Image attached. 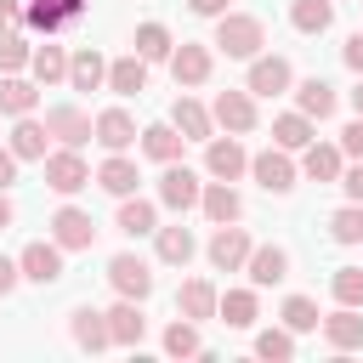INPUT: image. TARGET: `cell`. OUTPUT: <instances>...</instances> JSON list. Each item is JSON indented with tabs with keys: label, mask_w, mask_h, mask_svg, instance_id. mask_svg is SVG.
<instances>
[{
	"label": "cell",
	"mask_w": 363,
	"mask_h": 363,
	"mask_svg": "<svg viewBox=\"0 0 363 363\" xmlns=\"http://www.w3.org/2000/svg\"><path fill=\"white\" fill-rule=\"evenodd\" d=\"M11 221H17V204H11V193H6V187H0V233H6V227H11Z\"/></svg>",
	"instance_id": "51"
},
{
	"label": "cell",
	"mask_w": 363,
	"mask_h": 363,
	"mask_svg": "<svg viewBox=\"0 0 363 363\" xmlns=\"http://www.w3.org/2000/svg\"><path fill=\"white\" fill-rule=\"evenodd\" d=\"M113 227L125 233V238H147V233H159V204L153 199H119V216H113Z\"/></svg>",
	"instance_id": "24"
},
{
	"label": "cell",
	"mask_w": 363,
	"mask_h": 363,
	"mask_svg": "<svg viewBox=\"0 0 363 363\" xmlns=\"http://www.w3.org/2000/svg\"><path fill=\"white\" fill-rule=\"evenodd\" d=\"M6 142H11L17 159H45V153H51V130H45V119H34V113H23Z\"/></svg>",
	"instance_id": "29"
},
{
	"label": "cell",
	"mask_w": 363,
	"mask_h": 363,
	"mask_svg": "<svg viewBox=\"0 0 363 363\" xmlns=\"http://www.w3.org/2000/svg\"><path fill=\"white\" fill-rule=\"evenodd\" d=\"M255 357L289 363V357H295V329H261V335H255Z\"/></svg>",
	"instance_id": "41"
},
{
	"label": "cell",
	"mask_w": 363,
	"mask_h": 363,
	"mask_svg": "<svg viewBox=\"0 0 363 363\" xmlns=\"http://www.w3.org/2000/svg\"><path fill=\"white\" fill-rule=\"evenodd\" d=\"M221 57H238V62H250V57H261V45H267V23L261 17H250V11H221L216 17V40H210Z\"/></svg>",
	"instance_id": "1"
},
{
	"label": "cell",
	"mask_w": 363,
	"mask_h": 363,
	"mask_svg": "<svg viewBox=\"0 0 363 363\" xmlns=\"http://www.w3.org/2000/svg\"><path fill=\"white\" fill-rule=\"evenodd\" d=\"M199 210H204L216 227H227V221H238V216H244V199H238V187H233V182H204Z\"/></svg>",
	"instance_id": "31"
},
{
	"label": "cell",
	"mask_w": 363,
	"mask_h": 363,
	"mask_svg": "<svg viewBox=\"0 0 363 363\" xmlns=\"http://www.w3.org/2000/svg\"><path fill=\"white\" fill-rule=\"evenodd\" d=\"M340 170H346V153H340V142H306L301 147V176L306 182H318V187H340Z\"/></svg>",
	"instance_id": "14"
},
{
	"label": "cell",
	"mask_w": 363,
	"mask_h": 363,
	"mask_svg": "<svg viewBox=\"0 0 363 363\" xmlns=\"http://www.w3.org/2000/svg\"><path fill=\"white\" fill-rule=\"evenodd\" d=\"M28 74H34L40 85H68V51L57 45V34H45V45H34Z\"/></svg>",
	"instance_id": "26"
},
{
	"label": "cell",
	"mask_w": 363,
	"mask_h": 363,
	"mask_svg": "<svg viewBox=\"0 0 363 363\" xmlns=\"http://www.w3.org/2000/svg\"><path fill=\"white\" fill-rule=\"evenodd\" d=\"M250 96H284L289 85H295V68H289V57H250Z\"/></svg>",
	"instance_id": "12"
},
{
	"label": "cell",
	"mask_w": 363,
	"mask_h": 363,
	"mask_svg": "<svg viewBox=\"0 0 363 363\" xmlns=\"http://www.w3.org/2000/svg\"><path fill=\"white\" fill-rule=\"evenodd\" d=\"M340 187H346V199H352V204H363V159L340 170Z\"/></svg>",
	"instance_id": "45"
},
{
	"label": "cell",
	"mask_w": 363,
	"mask_h": 363,
	"mask_svg": "<svg viewBox=\"0 0 363 363\" xmlns=\"http://www.w3.org/2000/svg\"><path fill=\"white\" fill-rule=\"evenodd\" d=\"M199 199H204V182H199V170H187L182 159L159 170V204H164V210H176V216H187V210H193Z\"/></svg>",
	"instance_id": "5"
},
{
	"label": "cell",
	"mask_w": 363,
	"mask_h": 363,
	"mask_svg": "<svg viewBox=\"0 0 363 363\" xmlns=\"http://www.w3.org/2000/svg\"><path fill=\"white\" fill-rule=\"evenodd\" d=\"M40 164H45V187H51V193H62V199H74L79 187H91V182H96L79 147H51Z\"/></svg>",
	"instance_id": "2"
},
{
	"label": "cell",
	"mask_w": 363,
	"mask_h": 363,
	"mask_svg": "<svg viewBox=\"0 0 363 363\" xmlns=\"http://www.w3.org/2000/svg\"><path fill=\"white\" fill-rule=\"evenodd\" d=\"M210 68H216V51H210V45H199V40H182V45L170 51V74H176V85H182V91L204 85V79H210Z\"/></svg>",
	"instance_id": "11"
},
{
	"label": "cell",
	"mask_w": 363,
	"mask_h": 363,
	"mask_svg": "<svg viewBox=\"0 0 363 363\" xmlns=\"http://www.w3.org/2000/svg\"><path fill=\"white\" fill-rule=\"evenodd\" d=\"M17 164H23V159H17V153H11V142H6V147H0V187H11V182H17Z\"/></svg>",
	"instance_id": "49"
},
{
	"label": "cell",
	"mask_w": 363,
	"mask_h": 363,
	"mask_svg": "<svg viewBox=\"0 0 363 363\" xmlns=\"http://www.w3.org/2000/svg\"><path fill=\"white\" fill-rule=\"evenodd\" d=\"M250 250H255V238H250L238 221L216 227V233H210V244H204V255H210V267H216V272H244Z\"/></svg>",
	"instance_id": "6"
},
{
	"label": "cell",
	"mask_w": 363,
	"mask_h": 363,
	"mask_svg": "<svg viewBox=\"0 0 363 363\" xmlns=\"http://www.w3.org/2000/svg\"><path fill=\"white\" fill-rule=\"evenodd\" d=\"M102 85H108V57L91 51V45L74 51L68 57V91H102Z\"/></svg>",
	"instance_id": "27"
},
{
	"label": "cell",
	"mask_w": 363,
	"mask_h": 363,
	"mask_svg": "<svg viewBox=\"0 0 363 363\" xmlns=\"http://www.w3.org/2000/svg\"><path fill=\"white\" fill-rule=\"evenodd\" d=\"M187 11H193V17H221V11H233V6H227V0H187Z\"/></svg>",
	"instance_id": "50"
},
{
	"label": "cell",
	"mask_w": 363,
	"mask_h": 363,
	"mask_svg": "<svg viewBox=\"0 0 363 363\" xmlns=\"http://www.w3.org/2000/svg\"><path fill=\"white\" fill-rule=\"evenodd\" d=\"M216 318H221L227 329H250V323L261 318V301H255V284H250V289H227V295H221V306H216Z\"/></svg>",
	"instance_id": "35"
},
{
	"label": "cell",
	"mask_w": 363,
	"mask_h": 363,
	"mask_svg": "<svg viewBox=\"0 0 363 363\" xmlns=\"http://www.w3.org/2000/svg\"><path fill=\"white\" fill-rule=\"evenodd\" d=\"M40 108V79L28 74H0V113L6 119H23V113H34Z\"/></svg>",
	"instance_id": "21"
},
{
	"label": "cell",
	"mask_w": 363,
	"mask_h": 363,
	"mask_svg": "<svg viewBox=\"0 0 363 363\" xmlns=\"http://www.w3.org/2000/svg\"><path fill=\"white\" fill-rule=\"evenodd\" d=\"M51 238H57L62 250H91V244H96V221H91V210L62 204V210L51 216Z\"/></svg>",
	"instance_id": "15"
},
{
	"label": "cell",
	"mask_w": 363,
	"mask_h": 363,
	"mask_svg": "<svg viewBox=\"0 0 363 363\" xmlns=\"http://www.w3.org/2000/svg\"><path fill=\"white\" fill-rule=\"evenodd\" d=\"M318 329H323V340H329L335 352H363V312H357V306H335Z\"/></svg>",
	"instance_id": "19"
},
{
	"label": "cell",
	"mask_w": 363,
	"mask_h": 363,
	"mask_svg": "<svg viewBox=\"0 0 363 363\" xmlns=\"http://www.w3.org/2000/svg\"><path fill=\"white\" fill-rule=\"evenodd\" d=\"M108 284H113V295H125V301H147V295H153V267L125 250V255L108 261Z\"/></svg>",
	"instance_id": "9"
},
{
	"label": "cell",
	"mask_w": 363,
	"mask_h": 363,
	"mask_svg": "<svg viewBox=\"0 0 363 363\" xmlns=\"http://www.w3.org/2000/svg\"><path fill=\"white\" fill-rule=\"evenodd\" d=\"M153 250H159V261H164V267H187V261L199 255V238L176 221V227H159V233H153Z\"/></svg>",
	"instance_id": "33"
},
{
	"label": "cell",
	"mask_w": 363,
	"mask_h": 363,
	"mask_svg": "<svg viewBox=\"0 0 363 363\" xmlns=\"http://www.w3.org/2000/svg\"><path fill=\"white\" fill-rule=\"evenodd\" d=\"M62 255H68V250H62L57 238H34V244H23V250H17V267H23V278H28V284H40V289H45V284H57V278H62Z\"/></svg>",
	"instance_id": "7"
},
{
	"label": "cell",
	"mask_w": 363,
	"mask_h": 363,
	"mask_svg": "<svg viewBox=\"0 0 363 363\" xmlns=\"http://www.w3.org/2000/svg\"><path fill=\"white\" fill-rule=\"evenodd\" d=\"M329 238H335V244H363V204L346 199V204L329 216Z\"/></svg>",
	"instance_id": "40"
},
{
	"label": "cell",
	"mask_w": 363,
	"mask_h": 363,
	"mask_svg": "<svg viewBox=\"0 0 363 363\" xmlns=\"http://www.w3.org/2000/svg\"><path fill=\"white\" fill-rule=\"evenodd\" d=\"M250 176H255V187L261 193H289L295 187V176H301V164L289 159V147H261V153H250Z\"/></svg>",
	"instance_id": "4"
},
{
	"label": "cell",
	"mask_w": 363,
	"mask_h": 363,
	"mask_svg": "<svg viewBox=\"0 0 363 363\" xmlns=\"http://www.w3.org/2000/svg\"><path fill=\"white\" fill-rule=\"evenodd\" d=\"M170 125H176V130H182L187 142H210V136H216V113H210L204 102H193L187 91H182V96L170 102Z\"/></svg>",
	"instance_id": "18"
},
{
	"label": "cell",
	"mask_w": 363,
	"mask_h": 363,
	"mask_svg": "<svg viewBox=\"0 0 363 363\" xmlns=\"http://www.w3.org/2000/svg\"><path fill=\"white\" fill-rule=\"evenodd\" d=\"M17 284H23V267H17V255H0V301H6Z\"/></svg>",
	"instance_id": "47"
},
{
	"label": "cell",
	"mask_w": 363,
	"mask_h": 363,
	"mask_svg": "<svg viewBox=\"0 0 363 363\" xmlns=\"http://www.w3.org/2000/svg\"><path fill=\"white\" fill-rule=\"evenodd\" d=\"M136 182H142V170H136L125 153H108V159L96 164V187H102V193H113V199H130V193H136Z\"/></svg>",
	"instance_id": "30"
},
{
	"label": "cell",
	"mask_w": 363,
	"mask_h": 363,
	"mask_svg": "<svg viewBox=\"0 0 363 363\" xmlns=\"http://www.w3.org/2000/svg\"><path fill=\"white\" fill-rule=\"evenodd\" d=\"M130 45H136V57H147V62H170V51H176V40H170L164 23H142Z\"/></svg>",
	"instance_id": "37"
},
{
	"label": "cell",
	"mask_w": 363,
	"mask_h": 363,
	"mask_svg": "<svg viewBox=\"0 0 363 363\" xmlns=\"http://www.w3.org/2000/svg\"><path fill=\"white\" fill-rule=\"evenodd\" d=\"M340 153H346V159H363V113L340 130Z\"/></svg>",
	"instance_id": "44"
},
{
	"label": "cell",
	"mask_w": 363,
	"mask_h": 363,
	"mask_svg": "<svg viewBox=\"0 0 363 363\" xmlns=\"http://www.w3.org/2000/svg\"><path fill=\"white\" fill-rule=\"evenodd\" d=\"M329 289H335V306H363V267H335Z\"/></svg>",
	"instance_id": "42"
},
{
	"label": "cell",
	"mask_w": 363,
	"mask_h": 363,
	"mask_svg": "<svg viewBox=\"0 0 363 363\" xmlns=\"http://www.w3.org/2000/svg\"><path fill=\"white\" fill-rule=\"evenodd\" d=\"M204 170H210L216 182H238V176L250 170L244 142H238V136H210V142H204Z\"/></svg>",
	"instance_id": "13"
},
{
	"label": "cell",
	"mask_w": 363,
	"mask_h": 363,
	"mask_svg": "<svg viewBox=\"0 0 363 363\" xmlns=\"http://www.w3.org/2000/svg\"><path fill=\"white\" fill-rule=\"evenodd\" d=\"M278 318H284V329H295V335H306V329H318V323H323V312H318V301H312V295H289V301L278 306Z\"/></svg>",
	"instance_id": "39"
},
{
	"label": "cell",
	"mask_w": 363,
	"mask_h": 363,
	"mask_svg": "<svg viewBox=\"0 0 363 363\" xmlns=\"http://www.w3.org/2000/svg\"><path fill=\"white\" fill-rule=\"evenodd\" d=\"M68 335H74L79 352H108V346H113L108 312H96V306H74V312H68Z\"/></svg>",
	"instance_id": "17"
},
{
	"label": "cell",
	"mask_w": 363,
	"mask_h": 363,
	"mask_svg": "<svg viewBox=\"0 0 363 363\" xmlns=\"http://www.w3.org/2000/svg\"><path fill=\"white\" fill-rule=\"evenodd\" d=\"M108 335H113V346H136L142 335H147V318H142V301H113L108 306Z\"/></svg>",
	"instance_id": "25"
},
{
	"label": "cell",
	"mask_w": 363,
	"mask_h": 363,
	"mask_svg": "<svg viewBox=\"0 0 363 363\" xmlns=\"http://www.w3.org/2000/svg\"><path fill=\"white\" fill-rule=\"evenodd\" d=\"M164 352H170V357H204V340H199V323L176 312V323L164 329Z\"/></svg>",
	"instance_id": "38"
},
{
	"label": "cell",
	"mask_w": 363,
	"mask_h": 363,
	"mask_svg": "<svg viewBox=\"0 0 363 363\" xmlns=\"http://www.w3.org/2000/svg\"><path fill=\"white\" fill-rule=\"evenodd\" d=\"M45 130H51L57 147H85V142H96V119H91L79 102H57V108H45Z\"/></svg>",
	"instance_id": "3"
},
{
	"label": "cell",
	"mask_w": 363,
	"mask_h": 363,
	"mask_svg": "<svg viewBox=\"0 0 363 363\" xmlns=\"http://www.w3.org/2000/svg\"><path fill=\"white\" fill-rule=\"evenodd\" d=\"M210 113H216V130L250 136V130H255V96H250V85H244V91H216Z\"/></svg>",
	"instance_id": "8"
},
{
	"label": "cell",
	"mask_w": 363,
	"mask_h": 363,
	"mask_svg": "<svg viewBox=\"0 0 363 363\" xmlns=\"http://www.w3.org/2000/svg\"><path fill=\"white\" fill-rule=\"evenodd\" d=\"M216 306H221V289H216L210 278H187V284L176 289V312H182V318H193V323L216 318Z\"/></svg>",
	"instance_id": "20"
},
{
	"label": "cell",
	"mask_w": 363,
	"mask_h": 363,
	"mask_svg": "<svg viewBox=\"0 0 363 363\" xmlns=\"http://www.w3.org/2000/svg\"><path fill=\"white\" fill-rule=\"evenodd\" d=\"M335 23V0H289V28L295 34H323Z\"/></svg>",
	"instance_id": "36"
},
{
	"label": "cell",
	"mask_w": 363,
	"mask_h": 363,
	"mask_svg": "<svg viewBox=\"0 0 363 363\" xmlns=\"http://www.w3.org/2000/svg\"><path fill=\"white\" fill-rule=\"evenodd\" d=\"M272 142L289 147V153H301L306 142H318V119H306L301 108H295V113H278V119H272Z\"/></svg>",
	"instance_id": "34"
},
{
	"label": "cell",
	"mask_w": 363,
	"mask_h": 363,
	"mask_svg": "<svg viewBox=\"0 0 363 363\" xmlns=\"http://www.w3.org/2000/svg\"><path fill=\"white\" fill-rule=\"evenodd\" d=\"M28 57H34V45L11 28V34H0V74H17V68H28Z\"/></svg>",
	"instance_id": "43"
},
{
	"label": "cell",
	"mask_w": 363,
	"mask_h": 363,
	"mask_svg": "<svg viewBox=\"0 0 363 363\" xmlns=\"http://www.w3.org/2000/svg\"><path fill=\"white\" fill-rule=\"evenodd\" d=\"M244 278H250L255 289L284 284V278H289V250H284V244H255L250 261H244Z\"/></svg>",
	"instance_id": "16"
},
{
	"label": "cell",
	"mask_w": 363,
	"mask_h": 363,
	"mask_svg": "<svg viewBox=\"0 0 363 363\" xmlns=\"http://www.w3.org/2000/svg\"><path fill=\"white\" fill-rule=\"evenodd\" d=\"M11 28H23V6L17 0H0V34H11Z\"/></svg>",
	"instance_id": "48"
},
{
	"label": "cell",
	"mask_w": 363,
	"mask_h": 363,
	"mask_svg": "<svg viewBox=\"0 0 363 363\" xmlns=\"http://www.w3.org/2000/svg\"><path fill=\"white\" fill-rule=\"evenodd\" d=\"M108 91L113 96H142L147 91V57H136V51L130 57H113L108 62Z\"/></svg>",
	"instance_id": "28"
},
{
	"label": "cell",
	"mask_w": 363,
	"mask_h": 363,
	"mask_svg": "<svg viewBox=\"0 0 363 363\" xmlns=\"http://www.w3.org/2000/svg\"><path fill=\"white\" fill-rule=\"evenodd\" d=\"M85 6H91V0H28V6H23V23H28L34 34H62L68 23L85 17Z\"/></svg>",
	"instance_id": "10"
},
{
	"label": "cell",
	"mask_w": 363,
	"mask_h": 363,
	"mask_svg": "<svg viewBox=\"0 0 363 363\" xmlns=\"http://www.w3.org/2000/svg\"><path fill=\"white\" fill-rule=\"evenodd\" d=\"M96 142H102L108 153H125L130 142H142V130H136V119H130L125 108H102V113H96Z\"/></svg>",
	"instance_id": "22"
},
{
	"label": "cell",
	"mask_w": 363,
	"mask_h": 363,
	"mask_svg": "<svg viewBox=\"0 0 363 363\" xmlns=\"http://www.w3.org/2000/svg\"><path fill=\"white\" fill-rule=\"evenodd\" d=\"M182 142H187V136H182L170 119H159V125H142V142H136V147H142L153 164H176V159H182Z\"/></svg>",
	"instance_id": "23"
},
{
	"label": "cell",
	"mask_w": 363,
	"mask_h": 363,
	"mask_svg": "<svg viewBox=\"0 0 363 363\" xmlns=\"http://www.w3.org/2000/svg\"><path fill=\"white\" fill-rule=\"evenodd\" d=\"M352 108L363 113V74H357V85H352Z\"/></svg>",
	"instance_id": "52"
},
{
	"label": "cell",
	"mask_w": 363,
	"mask_h": 363,
	"mask_svg": "<svg viewBox=\"0 0 363 363\" xmlns=\"http://www.w3.org/2000/svg\"><path fill=\"white\" fill-rule=\"evenodd\" d=\"M340 62H346L352 74H363V28H357V34H346V45H340Z\"/></svg>",
	"instance_id": "46"
},
{
	"label": "cell",
	"mask_w": 363,
	"mask_h": 363,
	"mask_svg": "<svg viewBox=\"0 0 363 363\" xmlns=\"http://www.w3.org/2000/svg\"><path fill=\"white\" fill-rule=\"evenodd\" d=\"M295 108H301L306 119H329V113L340 108V96H335V85H329V79H318V74H312V79H301V85H295Z\"/></svg>",
	"instance_id": "32"
}]
</instances>
